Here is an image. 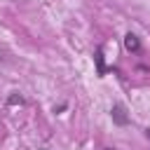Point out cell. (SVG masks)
<instances>
[{
    "label": "cell",
    "instance_id": "6da1fadb",
    "mask_svg": "<svg viewBox=\"0 0 150 150\" xmlns=\"http://www.w3.org/2000/svg\"><path fill=\"white\" fill-rule=\"evenodd\" d=\"M110 117H112V122L120 124V127L129 124V115H127V108H124L122 103H115V105L110 108Z\"/></svg>",
    "mask_w": 150,
    "mask_h": 150
},
{
    "label": "cell",
    "instance_id": "7a4b0ae2",
    "mask_svg": "<svg viewBox=\"0 0 150 150\" xmlns=\"http://www.w3.org/2000/svg\"><path fill=\"white\" fill-rule=\"evenodd\" d=\"M124 49H127V52H131V54L141 52V40H138V35L127 33V35H124Z\"/></svg>",
    "mask_w": 150,
    "mask_h": 150
},
{
    "label": "cell",
    "instance_id": "3957f363",
    "mask_svg": "<svg viewBox=\"0 0 150 150\" xmlns=\"http://www.w3.org/2000/svg\"><path fill=\"white\" fill-rule=\"evenodd\" d=\"M94 59H96V66H98V75H103V73H105V68H103V52L96 49V56H94Z\"/></svg>",
    "mask_w": 150,
    "mask_h": 150
},
{
    "label": "cell",
    "instance_id": "277c9868",
    "mask_svg": "<svg viewBox=\"0 0 150 150\" xmlns=\"http://www.w3.org/2000/svg\"><path fill=\"white\" fill-rule=\"evenodd\" d=\"M7 103H9V105H16V103L21 105V103H23V96H19V94H12V96L7 98Z\"/></svg>",
    "mask_w": 150,
    "mask_h": 150
},
{
    "label": "cell",
    "instance_id": "5b68a950",
    "mask_svg": "<svg viewBox=\"0 0 150 150\" xmlns=\"http://www.w3.org/2000/svg\"><path fill=\"white\" fill-rule=\"evenodd\" d=\"M145 138H148V141H150V127H148V129H145Z\"/></svg>",
    "mask_w": 150,
    "mask_h": 150
},
{
    "label": "cell",
    "instance_id": "8992f818",
    "mask_svg": "<svg viewBox=\"0 0 150 150\" xmlns=\"http://www.w3.org/2000/svg\"><path fill=\"white\" fill-rule=\"evenodd\" d=\"M108 150H110V148H108Z\"/></svg>",
    "mask_w": 150,
    "mask_h": 150
}]
</instances>
